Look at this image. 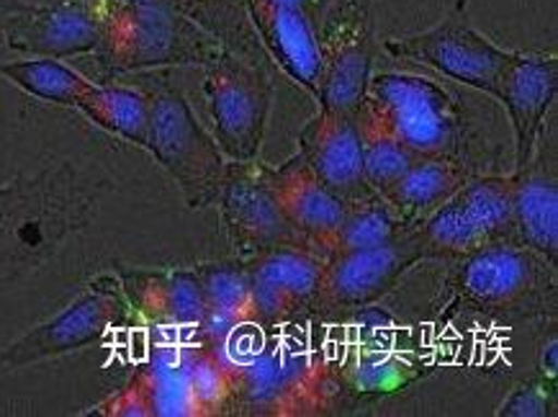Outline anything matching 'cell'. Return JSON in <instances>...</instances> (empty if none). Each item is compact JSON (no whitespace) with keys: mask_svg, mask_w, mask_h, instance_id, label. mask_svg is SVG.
I'll list each match as a JSON object with an SVG mask.
<instances>
[{"mask_svg":"<svg viewBox=\"0 0 558 417\" xmlns=\"http://www.w3.org/2000/svg\"><path fill=\"white\" fill-rule=\"evenodd\" d=\"M137 320L129 305L117 271L98 273L62 312L49 318L9 343L0 354V369L19 371L101 343L113 330Z\"/></svg>","mask_w":558,"mask_h":417,"instance_id":"cell-8","label":"cell"},{"mask_svg":"<svg viewBox=\"0 0 558 417\" xmlns=\"http://www.w3.org/2000/svg\"><path fill=\"white\" fill-rule=\"evenodd\" d=\"M221 47L217 34L185 13L117 0L101 60L111 73L206 68Z\"/></svg>","mask_w":558,"mask_h":417,"instance_id":"cell-5","label":"cell"},{"mask_svg":"<svg viewBox=\"0 0 558 417\" xmlns=\"http://www.w3.org/2000/svg\"><path fill=\"white\" fill-rule=\"evenodd\" d=\"M355 124L357 136H361V157L366 181L371 189L384 196L410 170L417 155L366 104H361V109L355 111Z\"/></svg>","mask_w":558,"mask_h":417,"instance_id":"cell-27","label":"cell"},{"mask_svg":"<svg viewBox=\"0 0 558 417\" xmlns=\"http://www.w3.org/2000/svg\"><path fill=\"white\" fill-rule=\"evenodd\" d=\"M363 104L417 157H456L463 140V114L453 93L420 73H371Z\"/></svg>","mask_w":558,"mask_h":417,"instance_id":"cell-6","label":"cell"},{"mask_svg":"<svg viewBox=\"0 0 558 417\" xmlns=\"http://www.w3.org/2000/svg\"><path fill=\"white\" fill-rule=\"evenodd\" d=\"M85 415L101 417H153V402H149V390L142 369H137L126 379V384L109 397L85 409Z\"/></svg>","mask_w":558,"mask_h":417,"instance_id":"cell-33","label":"cell"},{"mask_svg":"<svg viewBox=\"0 0 558 417\" xmlns=\"http://www.w3.org/2000/svg\"><path fill=\"white\" fill-rule=\"evenodd\" d=\"M378 47L391 60L425 64L448 81L482 91L486 96H495L497 78L512 55V49L495 45L478 32L469 16V0H456L453 9L425 32L389 37Z\"/></svg>","mask_w":558,"mask_h":417,"instance_id":"cell-10","label":"cell"},{"mask_svg":"<svg viewBox=\"0 0 558 417\" xmlns=\"http://www.w3.org/2000/svg\"><path fill=\"white\" fill-rule=\"evenodd\" d=\"M178 350H181L183 371L189 377L202 417L225 415L229 402V371L221 358L198 335L191 343H178Z\"/></svg>","mask_w":558,"mask_h":417,"instance_id":"cell-31","label":"cell"},{"mask_svg":"<svg viewBox=\"0 0 558 417\" xmlns=\"http://www.w3.org/2000/svg\"><path fill=\"white\" fill-rule=\"evenodd\" d=\"M21 5H24V0H0V32H3L5 19H9L13 11H19Z\"/></svg>","mask_w":558,"mask_h":417,"instance_id":"cell-37","label":"cell"},{"mask_svg":"<svg viewBox=\"0 0 558 417\" xmlns=\"http://www.w3.org/2000/svg\"><path fill=\"white\" fill-rule=\"evenodd\" d=\"M276 3L291 5V9L302 11L304 16L310 19L314 26H317L319 19H322V11H325V5H327V0H276Z\"/></svg>","mask_w":558,"mask_h":417,"instance_id":"cell-36","label":"cell"},{"mask_svg":"<svg viewBox=\"0 0 558 417\" xmlns=\"http://www.w3.org/2000/svg\"><path fill=\"white\" fill-rule=\"evenodd\" d=\"M558 96V60L543 52H512L497 78L495 96L510 117L514 170L531 160Z\"/></svg>","mask_w":558,"mask_h":417,"instance_id":"cell-15","label":"cell"},{"mask_svg":"<svg viewBox=\"0 0 558 417\" xmlns=\"http://www.w3.org/2000/svg\"><path fill=\"white\" fill-rule=\"evenodd\" d=\"M554 145L541 136L531 160L512 172L514 235L520 246L558 265V176Z\"/></svg>","mask_w":558,"mask_h":417,"instance_id":"cell-20","label":"cell"},{"mask_svg":"<svg viewBox=\"0 0 558 417\" xmlns=\"http://www.w3.org/2000/svg\"><path fill=\"white\" fill-rule=\"evenodd\" d=\"M422 261H456L486 246V237L471 217L461 193H453L412 227Z\"/></svg>","mask_w":558,"mask_h":417,"instance_id":"cell-24","label":"cell"},{"mask_svg":"<svg viewBox=\"0 0 558 417\" xmlns=\"http://www.w3.org/2000/svg\"><path fill=\"white\" fill-rule=\"evenodd\" d=\"M332 371L338 400L348 397L357 405V402L393 397V394L410 390L435 369L417 350L361 343L342 361L332 364Z\"/></svg>","mask_w":558,"mask_h":417,"instance_id":"cell-21","label":"cell"},{"mask_svg":"<svg viewBox=\"0 0 558 417\" xmlns=\"http://www.w3.org/2000/svg\"><path fill=\"white\" fill-rule=\"evenodd\" d=\"M317 39L322 57L317 106L355 117L378 52L376 0H327Z\"/></svg>","mask_w":558,"mask_h":417,"instance_id":"cell-9","label":"cell"},{"mask_svg":"<svg viewBox=\"0 0 558 417\" xmlns=\"http://www.w3.org/2000/svg\"><path fill=\"white\" fill-rule=\"evenodd\" d=\"M556 409V381L533 377L520 381L497 407V417H546Z\"/></svg>","mask_w":558,"mask_h":417,"instance_id":"cell-32","label":"cell"},{"mask_svg":"<svg viewBox=\"0 0 558 417\" xmlns=\"http://www.w3.org/2000/svg\"><path fill=\"white\" fill-rule=\"evenodd\" d=\"M268 181L278 204L299 237L322 255H330L335 235L345 214V204L314 176L302 155H293L281 165H268Z\"/></svg>","mask_w":558,"mask_h":417,"instance_id":"cell-19","label":"cell"},{"mask_svg":"<svg viewBox=\"0 0 558 417\" xmlns=\"http://www.w3.org/2000/svg\"><path fill=\"white\" fill-rule=\"evenodd\" d=\"M140 369L147 381L153 417H202L189 377L183 371L178 343L157 348Z\"/></svg>","mask_w":558,"mask_h":417,"instance_id":"cell-30","label":"cell"},{"mask_svg":"<svg viewBox=\"0 0 558 417\" xmlns=\"http://www.w3.org/2000/svg\"><path fill=\"white\" fill-rule=\"evenodd\" d=\"M253 318L260 327H289L314 318L325 255L304 246H281L247 258Z\"/></svg>","mask_w":558,"mask_h":417,"instance_id":"cell-14","label":"cell"},{"mask_svg":"<svg viewBox=\"0 0 558 417\" xmlns=\"http://www.w3.org/2000/svg\"><path fill=\"white\" fill-rule=\"evenodd\" d=\"M204 98L221 155L229 163L257 160L274 106V81L266 68L225 45L204 68Z\"/></svg>","mask_w":558,"mask_h":417,"instance_id":"cell-7","label":"cell"},{"mask_svg":"<svg viewBox=\"0 0 558 417\" xmlns=\"http://www.w3.org/2000/svg\"><path fill=\"white\" fill-rule=\"evenodd\" d=\"M113 271L140 322L168 330H191V333H198L206 325L209 314L193 265L183 269L117 265Z\"/></svg>","mask_w":558,"mask_h":417,"instance_id":"cell-16","label":"cell"},{"mask_svg":"<svg viewBox=\"0 0 558 417\" xmlns=\"http://www.w3.org/2000/svg\"><path fill=\"white\" fill-rule=\"evenodd\" d=\"M535 369H538L541 377L554 379L558 377V337L550 335L548 341H543L538 350V361H535Z\"/></svg>","mask_w":558,"mask_h":417,"instance_id":"cell-35","label":"cell"},{"mask_svg":"<svg viewBox=\"0 0 558 417\" xmlns=\"http://www.w3.org/2000/svg\"><path fill=\"white\" fill-rule=\"evenodd\" d=\"M420 261L412 229L391 246L330 253L325 258L314 318L340 320L355 309L378 305Z\"/></svg>","mask_w":558,"mask_h":417,"instance_id":"cell-13","label":"cell"},{"mask_svg":"<svg viewBox=\"0 0 558 417\" xmlns=\"http://www.w3.org/2000/svg\"><path fill=\"white\" fill-rule=\"evenodd\" d=\"M268 165L257 157L250 163H229L219 196L221 227L238 258H255L281 246H304L291 222L278 204L274 186L268 181Z\"/></svg>","mask_w":558,"mask_h":417,"instance_id":"cell-12","label":"cell"},{"mask_svg":"<svg viewBox=\"0 0 558 417\" xmlns=\"http://www.w3.org/2000/svg\"><path fill=\"white\" fill-rule=\"evenodd\" d=\"M206 301V322L221 325H242L255 322L253 318V289L245 258H221L193 265Z\"/></svg>","mask_w":558,"mask_h":417,"instance_id":"cell-25","label":"cell"},{"mask_svg":"<svg viewBox=\"0 0 558 417\" xmlns=\"http://www.w3.org/2000/svg\"><path fill=\"white\" fill-rule=\"evenodd\" d=\"M75 109L109 134L147 150L153 109H149L145 88L121 83H93V88L77 100Z\"/></svg>","mask_w":558,"mask_h":417,"instance_id":"cell-23","label":"cell"},{"mask_svg":"<svg viewBox=\"0 0 558 417\" xmlns=\"http://www.w3.org/2000/svg\"><path fill=\"white\" fill-rule=\"evenodd\" d=\"M486 242H518L514 235V181L510 176H469L458 191Z\"/></svg>","mask_w":558,"mask_h":417,"instance_id":"cell-29","label":"cell"},{"mask_svg":"<svg viewBox=\"0 0 558 417\" xmlns=\"http://www.w3.org/2000/svg\"><path fill=\"white\" fill-rule=\"evenodd\" d=\"M247 19L278 70L317 100L319 96V39L317 26L291 5L276 0H245Z\"/></svg>","mask_w":558,"mask_h":417,"instance_id":"cell-18","label":"cell"},{"mask_svg":"<svg viewBox=\"0 0 558 417\" xmlns=\"http://www.w3.org/2000/svg\"><path fill=\"white\" fill-rule=\"evenodd\" d=\"M469 168L456 157H417L410 170L384 193V199L397 208L410 225L438 208L461 186L469 181Z\"/></svg>","mask_w":558,"mask_h":417,"instance_id":"cell-22","label":"cell"},{"mask_svg":"<svg viewBox=\"0 0 558 417\" xmlns=\"http://www.w3.org/2000/svg\"><path fill=\"white\" fill-rule=\"evenodd\" d=\"M412 227L414 225H410L381 193H374V196L345 206L330 253L391 246V242L402 240Z\"/></svg>","mask_w":558,"mask_h":417,"instance_id":"cell-28","label":"cell"},{"mask_svg":"<svg viewBox=\"0 0 558 417\" xmlns=\"http://www.w3.org/2000/svg\"><path fill=\"white\" fill-rule=\"evenodd\" d=\"M106 183L54 160L0 186V289L45 265L96 217Z\"/></svg>","mask_w":558,"mask_h":417,"instance_id":"cell-2","label":"cell"},{"mask_svg":"<svg viewBox=\"0 0 558 417\" xmlns=\"http://www.w3.org/2000/svg\"><path fill=\"white\" fill-rule=\"evenodd\" d=\"M299 155L345 206L376 193L363 172L361 136L353 114L317 109L299 132Z\"/></svg>","mask_w":558,"mask_h":417,"instance_id":"cell-17","label":"cell"},{"mask_svg":"<svg viewBox=\"0 0 558 417\" xmlns=\"http://www.w3.org/2000/svg\"><path fill=\"white\" fill-rule=\"evenodd\" d=\"M145 85L149 96V142L147 153L173 178L185 206H211L219 196L227 172V157L209 129L198 121L185 93L166 75L149 78Z\"/></svg>","mask_w":558,"mask_h":417,"instance_id":"cell-4","label":"cell"},{"mask_svg":"<svg viewBox=\"0 0 558 417\" xmlns=\"http://www.w3.org/2000/svg\"><path fill=\"white\" fill-rule=\"evenodd\" d=\"M556 265L520 242H486L456 258L446 276L448 312L499 320L546 318L556 309Z\"/></svg>","mask_w":558,"mask_h":417,"instance_id":"cell-3","label":"cell"},{"mask_svg":"<svg viewBox=\"0 0 558 417\" xmlns=\"http://www.w3.org/2000/svg\"><path fill=\"white\" fill-rule=\"evenodd\" d=\"M0 78L28 96L54 106H68V109H75L77 100L96 83L57 57H24V60L0 62Z\"/></svg>","mask_w":558,"mask_h":417,"instance_id":"cell-26","label":"cell"},{"mask_svg":"<svg viewBox=\"0 0 558 417\" xmlns=\"http://www.w3.org/2000/svg\"><path fill=\"white\" fill-rule=\"evenodd\" d=\"M121 3H140V5H160V9H173L178 13H185L198 24H204V13L209 11V0H121Z\"/></svg>","mask_w":558,"mask_h":417,"instance_id":"cell-34","label":"cell"},{"mask_svg":"<svg viewBox=\"0 0 558 417\" xmlns=\"http://www.w3.org/2000/svg\"><path fill=\"white\" fill-rule=\"evenodd\" d=\"M196 335L227 366L229 415L306 417L338 405L332 361L296 337L257 322H206Z\"/></svg>","mask_w":558,"mask_h":417,"instance_id":"cell-1","label":"cell"},{"mask_svg":"<svg viewBox=\"0 0 558 417\" xmlns=\"http://www.w3.org/2000/svg\"><path fill=\"white\" fill-rule=\"evenodd\" d=\"M117 0H52L24 3L5 19L0 39L24 57L101 55Z\"/></svg>","mask_w":558,"mask_h":417,"instance_id":"cell-11","label":"cell"}]
</instances>
